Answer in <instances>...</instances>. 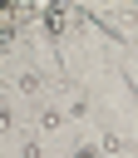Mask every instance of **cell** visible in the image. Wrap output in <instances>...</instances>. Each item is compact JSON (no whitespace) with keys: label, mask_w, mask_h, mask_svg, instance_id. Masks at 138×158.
Wrapping results in <instances>:
<instances>
[{"label":"cell","mask_w":138,"mask_h":158,"mask_svg":"<svg viewBox=\"0 0 138 158\" xmlns=\"http://www.w3.org/2000/svg\"><path fill=\"white\" fill-rule=\"evenodd\" d=\"M20 158H49L44 153V138L39 133H20Z\"/></svg>","instance_id":"7"},{"label":"cell","mask_w":138,"mask_h":158,"mask_svg":"<svg viewBox=\"0 0 138 158\" xmlns=\"http://www.w3.org/2000/svg\"><path fill=\"white\" fill-rule=\"evenodd\" d=\"M94 143L104 148V158H138V143H133L128 133H118L113 123H99V133H94Z\"/></svg>","instance_id":"1"},{"label":"cell","mask_w":138,"mask_h":158,"mask_svg":"<svg viewBox=\"0 0 138 158\" xmlns=\"http://www.w3.org/2000/svg\"><path fill=\"white\" fill-rule=\"evenodd\" d=\"M15 89H20L25 99H39V94H44V74H39V69H20V79H15Z\"/></svg>","instance_id":"4"},{"label":"cell","mask_w":138,"mask_h":158,"mask_svg":"<svg viewBox=\"0 0 138 158\" xmlns=\"http://www.w3.org/2000/svg\"><path fill=\"white\" fill-rule=\"evenodd\" d=\"M34 118H39V133H59V128L69 123V109H59V104H39Z\"/></svg>","instance_id":"2"},{"label":"cell","mask_w":138,"mask_h":158,"mask_svg":"<svg viewBox=\"0 0 138 158\" xmlns=\"http://www.w3.org/2000/svg\"><path fill=\"white\" fill-rule=\"evenodd\" d=\"M0 133H5V143H10V138H20V114H15V104H10V99L0 104Z\"/></svg>","instance_id":"5"},{"label":"cell","mask_w":138,"mask_h":158,"mask_svg":"<svg viewBox=\"0 0 138 158\" xmlns=\"http://www.w3.org/2000/svg\"><path fill=\"white\" fill-rule=\"evenodd\" d=\"M69 158H104V148H99L94 138H79V143L69 148Z\"/></svg>","instance_id":"8"},{"label":"cell","mask_w":138,"mask_h":158,"mask_svg":"<svg viewBox=\"0 0 138 158\" xmlns=\"http://www.w3.org/2000/svg\"><path fill=\"white\" fill-rule=\"evenodd\" d=\"M34 20H44L39 5H10V10H5V25H10V30H30Z\"/></svg>","instance_id":"3"},{"label":"cell","mask_w":138,"mask_h":158,"mask_svg":"<svg viewBox=\"0 0 138 158\" xmlns=\"http://www.w3.org/2000/svg\"><path fill=\"white\" fill-rule=\"evenodd\" d=\"M89 109H94V99H89L84 89H74V94H69V123H79V118H89Z\"/></svg>","instance_id":"6"}]
</instances>
